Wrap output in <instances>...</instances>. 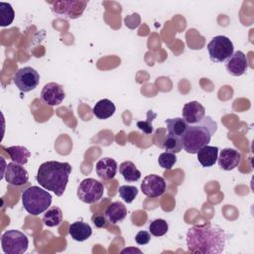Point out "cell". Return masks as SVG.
<instances>
[{
  "mask_svg": "<svg viewBox=\"0 0 254 254\" xmlns=\"http://www.w3.org/2000/svg\"><path fill=\"white\" fill-rule=\"evenodd\" d=\"M1 246L5 254H23L28 249L29 239L22 231L10 229L2 234Z\"/></svg>",
  "mask_w": 254,
  "mask_h": 254,
  "instance_id": "5",
  "label": "cell"
},
{
  "mask_svg": "<svg viewBox=\"0 0 254 254\" xmlns=\"http://www.w3.org/2000/svg\"><path fill=\"white\" fill-rule=\"evenodd\" d=\"M169 225L165 219L157 218L153 220L149 225V232L156 237L163 236L168 232Z\"/></svg>",
  "mask_w": 254,
  "mask_h": 254,
  "instance_id": "27",
  "label": "cell"
},
{
  "mask_svg": "<svg viewBox=\"0 0 254 254\" xmlns=\"http://www.w3.org/2000/svg\"><path fill=\"white\" fill-rule=\"evenodd\" d=\"M151 240V233L145 230L139 231L135 236V241L139 245H146Z\"/></svg>",
  "mask_w": 254,
  "mask_h": 254,
  "instance_id": "31",
  "label": "cell"
},
{
  "mask_svg": "<svg viewBox=\"0 0 254 254\" xmlns=\"http://www.w3.org/2000/svg\"><path fill=\"white\" fill-rule=\"evenodd\" d=\"M182 114L188 124H194L205 116V108L198 101H190L184 105Z\"/></svg>",
  "mask_w": 254,
  "mask_h": 254,
  "instance_id": "15",
  "label": "cell"
},
{
  "mask_svg": "<svg viewBox=\"0 0 254 254\" xmlns=\"http://www.w3.org/2000/svg\"><path fill=\"white\" fill-rule=\"evenodd\" d=\"M68 233L73 240L82 242L91 236L92 229L89 224L83 221H75L69 225Z\"/></svg>",
  "mask_w": 254,
  "mask_h": 254,
  "instance_id": "17",
  "label": "cell"
},
{
  "mask_svg": "<svg viewBox=\"0 0 254 254\" xmlns=\"http://www.w3.org/2000/svg\"><path fill=\"white\" fill-rule=\"evenodd\" d=\"M127 214L126 206L121 201H113L109 204L105 210V216L109 222L116 224L119 221H122Z\"/></svg>",
  "mask_w": 254,
  "mask_h": 254,
  "instance_id": "19",
  "label": "cell"
},
{
  "mask_svg": "<svg viewBox=\"0 0 254 254\" xmlns=\"http://www.w3.org/2000/svg\"><path fill=\"white\" fill-rule=\"evenodd\" d=\"M41 101L48 106H56L63 102L65 97L64 87L57 82L45 84L41 91Z\"/></svg>",
  "mask_w": 254,
  "mask_h": 254,
  "instance_id": "11",
  "label": "cell"
},
{
  "mask_svg": "<svg viewBox=\"0 0 254 254\" xmlns=\"http://www.w3.org/2000/svg\"><path fill=\"white\" fill-rule=\"evenodd\" d=\"M227 238L218 225H193L187 232V246L191 253L219 254L224 250Z\"/></svg>",
  "mask_w": 254,
  "mask_h": 254,
  "instance_id": "1",
  "label": "cell"
},
{
  "mask_svg": "<svg viewBox=\"0 0 254 254\" xmlns=\"http://www.w3.org/2000/svg\"><path fill=\"white\" fill-rule=\"evenodd\" d=\"M166 124H167V130L168 134L174 135L177 137H182L183 134L185 133L188 123L183 117H176V118H169L166 119Z\"/></svg>",
  "mask_w": 254,
  "mask_h": 254,
  "instance_id": "23",
  "label": "cell"
},
{
  "mask_svg": "<svg viewBox=\"0 0 254 254\" xmlns=\"http://www.w3.org/2000/svg\"><path fill=\"white\" fill-rule=\"evenodd\" d=\"M167 152H172L174 154L180 153L183 149V145H182V140L180 137L174 136V135H166V137L164 138L162 145H161Z\"/></svg>",
  "mask_w": 254,
  "mask_h": 254,
  "instance_id": "25",
  "label": "cell"
},
{
  "mask_svg": "<svg viewBox=\"0 0 254 254\" xmlns=\"http://www.w3.org/2000/svg\"><path fill=\"white\" fill-rule=\"evenodd\" d=\"M119 195L120 197L127 203H131L135 197L137 196L138 194V190L136 187L134 186H127V185H124V186H121L119 188Z\"/></svg>",
  "mask_w": 254,
  "mask_h": 254,
  "instance_id": "28",
  "label": "cell"
},
{
  "mask_svg": "<svg viewBox=\"0 0 254 254\" xmlns=\"http://www.w3.org/2000/svg\"><path fill=\"white\" fill-rule=\"evenodd\" d=\"M225 68L232 76H240L244 74L248 68L246 55L241 51L233 52V54L225 61Z\"/></svg>",
  "mask_w": 254,
  "mask_h": 254,
  "instance_id": "13",
  "label": "cell"
},
{
  "mask_svg": "<svg viewBox=\"0 0 254 254\" xmlns=\"http://www.w3.org/2000/svg\"><path fill=\"white\" fill-rule=\"evenodd\" d=\"M177 162V156L176 154L172 153V152H164L159 156L158 159V163L160 165V167H162L163 169L166 170H171L173 168V166L176 164Z\"/></svg>",
  "mask_w": 254,
  "mask_h": 254,
  "instance_id": "29",
  "label": "cell"
},
{
  "mask_svg": "<svg viewBox=\"0 0 254 254\" xmlns=\"http://www.w3.org/2000/svg\"><path fill=\"white\" fill-rule=\"evenodd\" d=\"M104 187L102 183L95 179L88 178L79 183L76 194L79 200L84 203H95L101 199Z\"/></svg>",
  "mask_w": 254,
  "mask_h": 254,
  "instance_id": "7",
  "label": "cell"
},
{
  "mask_svg": "<svg viewBox=\"0 0 254 254\" xmlns=\"http://www.w3.org/2000/svg\"><path fill=\"white\" fill-rule=\"evenodd\" d=\"M119 173L128 183L136 182L141 178V172L131 161H125L119 166Z\"/></svg>",
  "mask_w": 254,
  "mask_h": 254,
  "instance_id": "22",
  "label": "cell"
},
{
  "mask_svg": "<svg viewBox=\"0 0 254 254\" xmlns=\"http://www.w3.org/2000/svg\"><path fill=\"white\" fill-rule=\"evenodd\" d=\"M52 10L60 15H66L69 19L80 17L87 5L86 1H59L52 3Z\"/></svg>",
  "mask_w": 254,
  "mask_h": 254,
  "instance_id": "10",
  "label": "cell"
},
{
  "mask_svg": "<svg viewBox=\"0 0 254 254\" xmlns=\"http://www.w3.org/2000/svg\"><path fill=\"white\" fill-rule=\"evenodd\" d=\"M115 109V105L111 100L103 98L99 100L97 103H95V105L92 108V113L98 119L103 120L111 117L114 114Z\"/></svg>",
  "mask_w": 254,
  "mask_h": 254,
  "instance_id": "20",
  "label": "cell"
},
{
  "mask_svg": "<svg viewBox=\"0 0 254 254\" xmlns=\"http://www.w3.org/2000/svg\"><path fill=\"white\" fill-rule=\"evenodd\" d=\"M22 203L27 212L32 215H39L51 206L52 195L48 190L32 186L23 191Z\"/></svg>",
  "mask_w": 254,
  "mask_h": 254,
  "instance_id": "4",
  "label": "cell"
},
{
  "mask_svg": "<svg viewBox=\"0 0 254 254\" xmlns=\"http://www.w3.org/2000/svg\"><path fill=\"white\" fill-rule=\"evenodd\" d=\"M63 221V211L59 206H52L46 210L43 216V223L48 227L58 226Z\"/></svg>",
  "mask_w": 254,
  "mask_h": 254,
  "instance_id": "24",
  "label": "cell"
},
{
  "mask_svg": "<svg viewBox=\"0 0 254 254\" xmlns=\"http://www.w3.org/2000/svg\"><path fill=\"white\" fill-rule=\"evenodd\" d=\"M70 173L71 166L68 163L48 161L39 167L36 180L42 188L61 196L65 190Z\"/></svg>",
  "mask_w": 254,
  "mask_h": 254,
  "instance_id": "2",
  "label": "cell"
},
{
  "mask_svg": "<svg viewBox=\"0 0 254 254\" xmlns=\"http://www.w3.org/2000/svg\"><path fill=\"white\" fill-rule=\"evenodd\" d=\"M167 189V184L163 177L155 174L146 176L141 183V190L148 197L161 196Z\"/></svg>",
  "mask_w": 254,
  "mask_h": 254,
  "instance_id": "9",
  "label": "cell"
},
{
  "mask_svg": "<svg viewBox=\"0 0 254 254\" xmlns=\"http://www.w3.org/2000/svg\"><path fill=\"white\" fill-rule=\"evenodd\" d=\"M91 221L93 222L94 226L97 228H105L108 224V219L106 218L105 215H101V214H94L91 217Z\"/></svg>",
  "mask_w": 254,
  "mask_h": 254,
  "instance_id": "32",
  "label": "cell"
},
{
  "mask_svg": "<svg viewBox=\"0 0 254 254\" xmlns=\"http://www.w3.org/2000/svg\"><path fill=\"white\" fill-rule=\"evenodd\" d=\"M156 117V114L149 110L148 113H147V119L144 120V121H138L137 122V127L146 135H150L153 133V124H152V121H153V118Z\"/></svg>",
  "mask_w": 254,
  "mask_h": 254,
  "instance_id": "30",
  "label": "cell"
},
{
  "mask_svg": "<svg viewBox=\"0 0 254 254\" xmlns=\"http://www.w3.org/2000/svg\"><path fill=\"white\" fill-rule=\"evenodd\" d=\"M218 166L224 171H231L238 167L241 162L240 153L232 148L222 149L217 157Z\"/></svg>",
  "mask_w": 254,
  "mask_h": 254,
  "instance_id": "14",
  "label": "cell"
},
{
  "mask_svg": "<svg viewBox=\"0 0 254 254\" xmlns=\"http://www.w3.org/2000/svg\"><path fill=\"white\" fill-rule=\"evenodd\" d=\"M5 150L10 156L12 162L22 166L27 164L29 158L31 157V152L24 146H11L5 148Z\"/></svg>",
  "mask_w": 254,
  "mask_h": 254,
  "instance_id": "21",
  "label": "cell"
},
{
  "mask_svg": "<svg viewBox=\"0 0 254 254\" xmlns=\"http://www.w3.org/2000/svg\"><path fill=\"white\" fill-rule=\"evenodd\" d=\"M130 253V252H138V253H142V251L141 250H139V249H137V248H125V249H123L122 251H121V253Z\"/></svg>",
  "mask_w": 254,
  "mask_h": 254,
  "instance_id": "33",
  "label": "cell"
},
{
  "mask_svg": "<svg viewBox=\"0 0 254 254\" xmlns=\"http://www.w3.org/2000/svg\"><path fill=\"white\" fill-rule=\"evenodd\" d=\"M117 169L118 165L116 161L109 157H104L98 160L95 165V171L97 176L105 181L112 180L117 173Z\"/></svg>",
  "mask_w": 254,
  "mask_h": 254,
  "instance_id": "16",
  "label": "cell"
},
{
  "mask_svg": "<svg viewBox=\"0 0 254 254\" xmlns=\"http://www.w3.org/2000/svg\"><path fill=\"white\" fill-rule=\"evenodd\" d=\"M216 131L217 123L208 115L197 123L189 124L181 137L183 149L189 154H196L198 150L208 145Z\"/></svg>",
  "mask_w": 254,
  "mask_h": 254,
  "instance_id": "3",
  "label": "cell"
},
{
  "mask_svg": "<svg viewBox=\"0 0 254 254\" xmlns=\"http://www.w3.org/2000/svg\"><path fill=\"white\" fill-rule=\"evenodd\" d=\"M3 178H5L6 182L11 186L20 187L28 183L29 174L22 165L11 162L6 165L5 172L1 179Z\"/></svg>",
  "mask_w": 254,
  "mask_h": 254,
  "instance_id": "12",
  "label": "cell"
},
{
  "mask_svg": "<svg viewBox=\"0 0 254 254\" xmlns=\"http://www.w3.org/2000/svg\"><path fill=\"white\" fill-rule=\"evenodd\" d=\"M218 151L217 147L206 145L197 151V160L203 168L211 167L217 161Z\"/></svg>",
  "mask_w": 254,
  "mask_h": 254,
  "instance_id": "18",
  "label": "cell"
},
{
  "mask_svg": "<svg viewBox=\"0 0 254 254\" xmlns=\"http://www.w3.org/2000/svg\"><path fill=\"white\" fill-rule=\"evenodd\" d=\"M0 25L2 27H7L12 24L15 18V12L9 3L0 2Z\"/></svg>",
  "mask_w": 254,
  "mask_h": 254,
  "instance_id": "26",
  "label": "cell"
},
{
  "mask_svg": "<svg viewBox=\"0 0 254 254\" xmlns=\"http://www.w3.org/2000/svg\"><path fill=\"white\" fill-rule=\"evenodd\" d=\"M13 82L22 92L34 90L40 82V74L31 66H24L16 71L13 76Z\"/></svg>",
  "mask_w": 254,
  "mask_h": 254,
  "instance_id": "8",
  "label": "cell"
},
{
  "mask_svg": "<svg viewBox=\"0 0 254 254\" xmlns=\"http://www.w3.org/2000/svg\"><path fill=\"white\" fill-rule=\"evenodd\" d=\"M207 52L211 62L223 63L233 54V44L229 38L218 35L213 37L207 44Z\"/></svg>",
  "mask_w": 254,
  "mask_h": 254,
  "instance_id": "6",
  "label": "cell"
}]
</instances>
